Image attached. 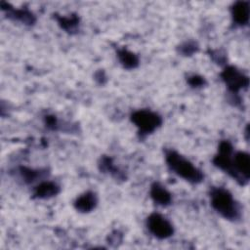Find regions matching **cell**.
Returning <instances> with one entry per match:
<instances>
[{
	"mask_svg": "<svg viewBox=\"0 0 250 250\" xmlns=\"http://www.w3.org/2000/svg\"><path fill=\"white\" fill-rule=\"evenodd\" d=\"M166 162L174 173L190 183L197 184L203 180L202 172L190 161L174 150L166 151Z\"/></svg>",
	"mask_w": 250,
	"mask_h": 250,
	"instance_id": "1",
	"label": "cell"
},
{
	"mask_svg": "<svg viewBox=\"0 0 250 250\" xmlns=\"http://www.w3.org/2000/svg\"><path fill=\"white\" fill-rule=\"evenodd\" d=\"M212 207L224 218L236 220L240 216L237 202L231 193L223 188H214L210 193Z\"/></svg>",
	"mask_w": 250,
	"mask_h": 250,
	"instance_id": "2",
	"label": "cell"
},
{
	"mask_svg": "<svg viewBox=\"0 0 250 250\" xmlns=\"http://www.w3.org/2000/svg\"><path fill=\"white\" fill-rule=\"evenodd\" d=\"M131 120L142 135H147L154 132L162 123L161 117L156 112L148 109L134 111L131 114Z\"/></svg>",
	"mask_w": 250,
	"mask_h": 250,
	"instance_id": "3",
	"label": "cell"
},
{
	"mask_svg": "<svg viewBox=\"0 0 250 250\" xmlns=\"http://www.w3.org/2000/svg\"><path fill=\"white\" fill-rule=\"evenodd\" d=\"M221 77L229 91L237 93L239 90L246 88L249 84L248 76L233 65H228L221 73Z\"/></svg>",
	"mask_w": 250,
	"mask_h": 250,
	"instance_id": "4",
	"label": "cell"
},
{
	"mask_svg": "<svg viewBox=\"0 0 250 250\" xmlns=\"http://www.w3.org/2000/svg\"><path fill=\"white\" fill-rule=\"evenodd\" d=\"M146 226L150 233L159 239L168 238L174 232L172 224L158 213H152L147 217Z\"/></svg>",
	"mask_w": 250,
	"mask_h": 250,
	"instance_id": "5",
	"label": "cell"
},
{
	"mask_svg": "<svg viewBox=\"0 0 250 250\" xmlns=\"http://www.w3.org/2000/svg\"><path fill=\"white\" fill-rule=\"evenodd\" d=\"M233 167L237 175V181L244 185L248 182L250 176V157L249 154L243 151H237L232 158Z\"/></svg>",
	"mask_w": 250,
	"mask_h": 250,
	"instance_id": "6",
	"label": "cell"
},
{
	"mask_svg": "<svg viewBox=\"0 0 250 250\" xmlns=\"http://www.w3.org/2000/svg\"><path fill=\"white\" fill-rule=\"evenodd\" d=\"M249 14V2L247 1H237L231 8V16L233 21L238 25H245L248 23Z\"/></svg>",
	"mask_w": 250,
	"mask_h": 250,
	"instance_id": "7",
	"label": "cell"
},
{
	"mask_svg": "<svg viewBox=\"0 0 250 250\" xmlns=\"http://www.w3.org/2000/svg\"><path fill=\"white\" fill-rule=\"evenodd\" d=\"M97 203L98 198L96 193L93 191H86L76 198L74 202V207L79 212L88 213L97 206Z\"/></svg>",
	"mask_w": 250,
	"mask_h": 250,
	"instance_id": "8",
	"label": "cell"
},
{
	"mask_svg": "<svg viewBox=\"0 0 250 250\" xmlns=\"http://www.w3.org/2000/svg\"><path fill=\"white\" fill-rule=\"evenodd\" d=\"M149 193H150V197L152 198V200L161 206H166V205L170 204V202L172 200L170 192L158 183H154L151 186Z\"/></svg>",
	"mask_w": 250,
	"mask_h": 250,
	"instance_id": "9",
	"label": "cell"
},
{
	"mask_svg": "<svg viewBox=\"0 0 250 250\" xmlns=\"http://www.w3.org/2000/svg\"><path fill=\"white\" fill-rule=\"evenodd\" d=\"M60 191V188L53 182H42L34 188L33 194L37 198H50L57 195Z\"/></svg>",
	"mask_w": 250,
	"mask_h": 250,
	"instance_id": "10",
	"label": "cell"
},
{
	"mask_svg": "<svg viewBox=\"0 0 250 250\" xmlns=\"http://www.w3.org/2000/svg\"><path fill=\"white\" fill-rule=\"evenodd\" d=\"M117 56H118V59L121 62V64L125 68H128V69L135 68L139 63L138 57L134 53H132L126 49L119 50Z\"/></svg>",
	"mask_w": 250,
	"mask_h": 250,
	"instance_id": "11",
	"label": "cell"
},
{
	"mask_svg": "<svg viewBox=\"0 0 250 250\" xmlns=\"http://www.w3.org/2000/svg\"><path fill=\"white\" fill-rule=\"evenodd\" d=\"M8 15L13 17L15 20H18L25 24H33L35 21L34 16L27 10H11L8 9Z\"/></svg>",
	"mask_w": 250,
	"mask_h": 250,
	"instance_id": "12",
	"label": "cell"
},
{
	"mask_svg": "<svg viewBox=\"0 0 250 250\" xmlns=\"http://www.w3.org/2000/svg\"><path fill=\"white\" fill-rule=\"evenodd\" d=\"M57 20L62 28H63L67 32L74 31L79 22V19L75 15H72L70 17H58Z\"/></svg>",
	"mask_w": 250,
	"mask_h": 250,
	"instance_id": "13",
	"label": "cell"
},
{
	"mask_svg": "<svg viewBox=\"0 0 250 250\" xmlns=\"http://www.w3.org/2000/svg\"><path fill=\"white\" fill-rule=\"evenodd\" d=\"M20 171H21V177L23 178V180L26 183H31V182L35 181L38 178V176H40V173H41L38 170H33L30 168H26V167H21Z\"/></svg>",
	"mask_w": 250,
	"mask_h": 250,
	"instance_id": "14",
	"label": "cell"
},
{
	"mask_svg": "<svg viewBox=\"0 0 250 250\" xmlns=\"http://www.w3.org/2000/svg\"><path fill=\"white\" fill-rule=\"evenodd\" d=\"M196 50H197V46L194 42H186L180 47L181 53L187 56L193 54L194 52H196Z\"/></svg>",
	"mask_w": 250,
	"mask_h": 250,
	"instance_id": "15",
	"label": "cell"
},
{
	"mask_svg": "<svg viewBox=\"0 0 250 250\" xmlns=\"http://www.w3.org/2000/svg\"><path fill=\"white\" fill-rule=\"evenodd\" d=\"M188 83L192 87H200L205 83V80L201 76L192 75V76L188 77Z\"/></svg>",
	"mask_w": 250,
	"mask_h": 250,
	"instance_id": "16",
	"label": "cell"
}]
</instances>
